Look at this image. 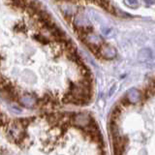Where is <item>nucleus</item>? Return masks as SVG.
I'll list each match as a JSON object with an SVG mask.
<instances>
[{
    "mask_svg": "<svg viewBox=\"0 0 155 155\" xmlns=\"http://www.w3.org/2000/svg\"><path fill=\"white\" fill-rule=\"evenodd\" d=\"M21 102L22 105L26 106V107H32L34 104H35V99L30 95H24L21 98Z\"/></svg>",
    "mask_w": 155,
    "mask_h": 155,
    "instance_id": "f257e3e1",
    "label": "nucleus"
},
{
    "mask_svg": "<svg viewBox=\"0 0 155 155\" xmlns=\"http://www.w3.org/2000/svg\"><path fill=\"white\" fill-rule=\"evenodd\" d=\"M12 110H13V111H15L16 114H21V109H18V107L12 106Z\"/></svg>",
    "mask_w": 155,
    "mask_h": 155,
    "instance_id": "f03ea898",
    "label": "nucleus"
},
{
    "mask_svg": "<svg viewBox=\"0 0 155 155\" xmlns=\"http://www.w3.org/2000/svg\"><path fill=\"white\" fill-rule=\"evenodd\" d=\"M144 1L148 4H154L155 3V0H144Z\"/></svg>",
    "mask_w": 155,
    "mask_h": 155,
    "instance_id": "7ed1b4c3",
    "label": "nucleus"
},
{
    "mask_svg": "<svg viewBox=\"0 0 155 155\" xmlns=\"http://www.w3.org/2000/svg\"><path fill=\"white\" fill-rule=\"evenodd\" d=\"M18 2H21V3H24V2H23V0H18Z\"/></svg>",
    "mask_w": 155,
    "mask_h": 155,
    "instance_id": "20e7f679",
    "label": "nucleus"
}]
</instances>
